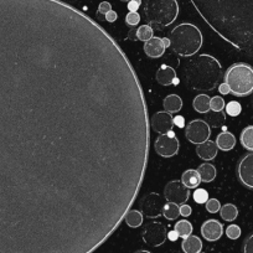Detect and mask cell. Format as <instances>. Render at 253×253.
Here are the masks:
<instances>
[{
	"instance_id": "obj_1",
	"label": "cell",
	"mask_w": 253,
	"mask_h": 253,
	"mask_svg": "<svg viewBox=\"0 0 253 253\" xmlns=\"http://www.w3.org/2000/svg\"><path fill=\"white\" fill-rule=\"evenodd\" d=\"M142 84L116 39L61 0H0V253H92L149 163Z\"/></svg>"
},
{
	"instance_id": "obj_2",
	"label": "cell",
	"mask_w": 253,
	"mask_h": 253,
	"mask_svg": "<svg viewBox=\"0 0 253 253\" xmlns=\"http://www.w3.org/2000/svg\"><path fill=\"white\" fill-rule=\"evenodd\" d=\"M190 1L221 39L253 58V0Z\"/></svg>"
},
{
	"instance_id": "obj_3",
	"label": "cell",
	"mask_w": 253,
	"mask_h": 253,
	"mask_svg": "<svg viewBox=\"0 0 253 253\" xmlns=\"http://www.w3.org/2000/svg\"><path fill=\"white\" fill-rule=\"evenodd\" d=\"M221 77V63L208 53L191 58L185 66V81L194 91H212L217 87Z\"/></svg>"
},
{
	"instance_id": "obj_4",
	"label": "cell",
	"mask_w": 253,
	"mask_h": 253,
	"mask_svg": "<svg viewBox=\"0 0 253 253\" xmlns=\"http://www.w3.org/2000/svg\"><path fill=\"white\" fill-rule=\"evenodd\" d=\"M170 47L181 57L194 56L203 46V34L194 24L184 23L175 26L169 35Z\"/></svg>"
},
{
	"instance_id": "obj_5",
	"label": "cell",
	"mask_w": 253,
	"mask_h": 253,
	"mask_svg": "<svg viewBox=\"0 0 253 253\" xmlns=\"http://www.w3.org/2000/svg\"><path fill=\"white\" fill-rule=\"evenodd\" d=\"M223 79L233 96L246 97L253 93V67L248 63H233L227 69Z\"/></svg>"
},
{
	"instance_id": "obj_6",
	"label": "cell",
	"mask_w": 253,
	"mask_h": 253,
	"mask_svg": "<svg viewBox=\"0 0 253 253\" xmlns=\"http://www.w3.org/2000/svg\"><path fill=\"white\" fill-rule=\"evenodd\" d=\"M144 15L149 25L165 28L176 20L179 4L176 0H147L144 4Z\"/></svg>"
},
{
	"instance_id": "obj_7",
	"label": "cell",
	"mask_w": 253,
	"mask_h": 253,
	"mask_svg": "<svg viewBox=\"0 0 253 253\" xmlns=\"http://www.w3.org/2000/svg\"><path fill=\"white\" fill-rule=\"evenodd\" d=\"M211 135V128L203 119H194L189 123L185 130V137L193 144H201L209 140Z\"/></svg>"
},
{
	"instance_id": "obj_8",
	"label": "cell",
	"mask_w": 253,
	"mask_h": 253,
	"mask_svg": "<svg viewBox=\"0 0 253 253\" xmlns=\"http://www.w3.org/2000/svg\"><path fill=\"white\" fill-rule=\"evenodd\" d=\"M180 143L175 137V133L169 132L168 134H160L154 143V149L157 154L163 158H172L179 152Z\"/></svg>"
},
{
	"instance_id": "obj_9",
	"label": "cell",
	"mask_w": 253,
	"mask_h": 253,
	"mask_svg": "<svg viewBox=\"0 0 253 253\" xmlns=\"http://www.w3.org/2000/svg\"><path fill=\"white\" fill-rule=\"evenodd\" d=\"M143 241L152 247L164 245L168 238L167 227L162 222H150L144 227L142 233Z\"/></svg>"
},
{
	"instance_id": "obj_10",
	"label": "cell",
	"mask_w": 253,
	"mask_h": 253,
	"mask_svg": "<svg viewBox=\"0 0 253 253\" xmlns=\"http://www.w3.org/2000/svg\"><path fill=\"white\" fill-rule=\"evenodd\" d=\"M164 198L168 203L182 205L190 198V189H187L181 180H172L168 182L164 189Z\"/></svg>"
},
{
	"instance_id": "obj_11",
	"label": "cell",
	"mask_w": 253,
	"mask_h": 253,
	"mask_svg": "<svg viewBox=\"0 0 253 253\" xmlns=\"http://www.w3.org/2000/svg\"><path fill=\"white\" fill-rule=\"evenodd\" d=\"M164 201L163 198L157 193H150L143 196L140 201V209L143 216L148 218H157L163 215V208H164Z\"/></svg>"
},
{
	"instance_id": "obj_12",
	"label": "cell",
	"mask_w": 253,
	"mask_h": 253,
	"mask_svg": "<svg viewBox=\"0 0 253 253\" xmlns=\"http://www.w3.org/2000/svg\"><path fill=\"white\" fill-rule=\"evenodd\" d=\"M237 176L243 186L253 190V152L246 154L237 165Z\"/></svg>"
},
{
	"instance_id": "obj_13",
	"label": "cell",
	"mask_w": 253,
	"mask_h": 253,
	"mask_svg": "<svg viewBox=\"0 0 253 253\" xmlns=\"http://www.w3.org/2000/svg\"><path fill=\"white\" fill-rule=\"evenodd\" d=\"M150 128L159 134H168L174 128L172 116L169 112H157L150 117Z\"/></svg>"
},
{
	"instance_id": "obj_14",
	"label": "cell",
	"mask_w": 253,
	"mask_h": 253,
	"mask_svg": "<svg viewBox=\"0 0 253 253\" xmlns=\"http://www.w3.org/2000/svg\"><path fill=\"white\" fill-rule=\"evenodd\" d=\"M201 236L205 238L209 242H215V241H218L221 238V236L223 235V225L217 220H211L205 221L203 223L200 228Z\"/></svg>"
},
{
	"instance_id": "obj_15",
	"label": "cell",
	"mask_w": 253,
	"mask_h": 253,
	"mask_svg": "<svg viewBox=\"0 0 253 253\" xmlns=\"http://www.w3.org/2000/svg\"><path fill=\"white\" fill-rule=\"evenodd\" d=\"M165 50H167V47H165L164 42H163V39L160 38H154L153 36L152 39L145 41L144 43V52L150 58L162 57L165 53Z\"/></svg>"
},
{
	"instance_id": "obj_16",
	"label": "cell",
	"mask_w": 253,
	"mask_h": 253,
	"mask_svg": "<svg viewBox=\"0 0 253 253\" xmlns=\"http://www.w3.org/2000/svg\"><path fill=\"white\" fill-rule=\"evenodd\" d=\"M217 145L212 140H206V142L201 143L196 147V154L199 155V158L204 160H212L215 159L216 155H217Z\"/></svg>"
},
{
	"instance_id": "obj_17",
	"label": "cell",
	"mask_w": 253,
	"mask_h": 253,
	"mask_svg": "<svg viewBox=\"0 0 253 253\" xmlns=\"http://www.w3.org/2000/svg\"><path fill=\"white\" fill-rule=\"evenodd\" d=\"M176 79V72L172 69L171 66H167V65H163L157 72V81L159 82V84L162 86H170L172 84L174 80Z\"/></svg>"
},
{
	"instance_id": "obj_18",
	"label": "cell",
	"mask_w": 253,
	"mask_h": 253,
	"mask_svg": "<svg viewBox=\"0 0 253 253\" xmlns=\"http://www.w3.org/2000/svg\"><path fill=\"white\" fill-rule=\"evenodd\" d=\"M181 250L184 251V253H201V250H203L201 238L199 236L190 235L182 241Z\"/></svg>"
},
{
	"instance_id": "obj_19",
	"label": "cell",
	"mask_w": 253,
	"mask_h": 253,
	"mask_svg": "<svg viewBox=\"0 0 253 253\" xmlns=\"http://www.w3.org/2000/svg\"><path fill=\"white\" fill-rule=\"evenodd\" d=\"M215 143L218 149L223 150V152H228V150H232L235 148L236 137L230 132H222L217 135Z\"/></svg>"
},
{
	"instance_id": "obj_20",
	"label": "cell",
	"mask_w": 253,
	"mask_h": 253,
	"mask_svg": "<svg viewBox=\"0 0 253 253\" xmlns=\"http://www.w3.org/2000/svg\"><path fill=\"white\" fill-rule=\"evenodd\" d=\"M206 117V123L209 124V126H212V128H222L225 126V122H226V114L225 112L221 111V112H215V111H209L208 113H205Z\"/></svg>"
},
{
	"instance_id": "obj_21",
	"label": "cell",
	"mask_w": 253,
	"mask_h": 253,
	"mask_svg": "<svg viewBox=\"0 0 253 253\" xmlns=\"http://www.w3.org/2000/svg\"><path fill=\"white\" fill-rule=\"evenodd\" d=\"M181 182L187 187V189H198L199 185L201 184V179L196 170L189 169L182 174Z\"/></svg>"
},
{
	"instance_id": "obj_22",
	"label": "cell",
	"mask_w": 253,
	"mask_h": 253,
	"mask_svg": "<svg viewBox=\"0 0 253 253\" xmlns=\"http://www.w3.org/2000/svg\"><path fill=\"white\" fill-rule=\"evenodd\" d=\"M165 112L169 113H177L180 109L182 108V101L177 94H169L165 97L164 102H163Z\"/></svg>"
},
{
	"instance_id": "obj_23",
	"label": "cell",
	"mask_w": 253,
	"mask_h": 253,
	"mask_svg": "<svg viewBox=\"0 0 253 253\" xmlns=\"http://www.w3.org/2000/svg\"><path fill=\"white\" fill-rule=\"evenodd\" d=\"M196 171L199 172V176H200L203 182H211L216 177V168L212 164H209V163L201 164Z\"/></svg>"
},
{
	"instance_id": "obj_24",
	"label": "cell",
	"mask_w": 253,
	"mask_h": 253,
	"mask_svg": "<svg viewBox=\"0 0 253 253\" xmlns=\"http://www.w3.org/2000/svg\"><path fill=\"white\" fill-rule=\"evenodd\" d=\"M210 101L211 98L208 94H199V96H196L193 101L194 109H195L196 112H199V113H208L211 109Z\"/></svg>"
},
{
	"instance_id": "obj_25",
	"label": "cell",
	"mask_w": 253,
	"mask_h": 253,
	"mask_svg": "<svg viewBox=\"0 0 253 253\" xmlns=\"http://www.w3.org/2000/svg\"><path fill=\"white\" fill-rule=\"evenodd\" d=\"M124 221L129 227L137 228L139 226H142L143 223V213L138 210H132L130 209L128 212H126V217H124Z\"/></svg>"
},
{
	"instance_id": "obj_26",
	"label": "cell",
	"mask_w": 253,
	"mask_h": 253,
	"mask_svg": "<svg viewBox=\"0 0 253 253\" xmlns=\"http://www.w3.org/2000/svg\"><path fill=\"white\" fill-rule=\"evenodd\" d=\"M240 140L241 144L246 150L253 152V126H248L243 128V130L241 132Z\"/></svg>"
},
{
	"instance_id": "obj_27",
	"label": "cell",
	"mask_w": 253,
	"mask_h": 253,
	"mask_svg": "<svg viewBox=\"0 0 253 253\" xmlns=\"http://www.w3.org/2000/svg\"><path fill=\"white\" fill-rule=\"evenodd\" d=\"M220 215L222 217V220L227 221V222L235 221L238 216L237 206H235L233 204H226V205L221 206Z\"/></svg>"
},
{
	"instance_id": "obj_28",
	"label": "cell",
	"mask_w": 253,
	"mask_h": 253,
	"mask_svg": "<svg viewBox=\"0 0 253 253\" xmlns=\"http://www.w3.org/2000/svg\"><path fill=\"white\" fill-rule=\"evenodd\" d=\"M163 216L169 221L176 220L180 216V206L172 203L165 204L164 208H163Z\"/></svg>"
},
{
	"instance_id": "obj_29",
	"label": "cell",
	"mask_w": 253,
	"mask_h": 253,
	"mask_svg": "<svg viewBox=\"0 0 253 253\" xmlns=\"http://www.w3.org/2000/svg\"><path fill=\"white\" fill-rule=\"evenodd\" d=\"M175 231H176V233L179 235V237L181 238H186L189 237L191 233H193V225H191V222H189L187 220H181L179 221V222L175 225Z\"/></svg>"
},
{
	"instance_id": "obj_30",
	"label": "cell",
	"mask_w": 253,
	"mask_h": 253,
	"mask_svg": "<svg viewBox=\"0 0 253 253\" xmlns=\"http://www.w3.org/2000/svg\"><path fill=\"white\" fill-rule=\"evenodd\" d=\"M154 36V30L150 25H142L137 29V38L139 41H148Z\"/></svg>"
},
{
	"instance_id": "obj_31",
	"label": "cell",
	"mask_w": 253,
	"mask_h": 253,
	"mask_svg": "<svg viewBox=\"0 0 253 253\" xmlns=\"http://www.w3.org/2000/svg\"><path fill=\"white\" fill-rule=\"evenodd\" d=\"M225 109H226V113L231 117L240 116L241 112H242V107H241V104L238 103L237 101L228 102V103L225 106Z\"/></svg>"
},
{
	"instance_id": "obj_32",
	"label": "cell",
	"mask_w": 253,
	"mask_h": 253,
	"mask_svg": "<svg viewBox=\"0 0 253 253\" xmlns=\"http://www.w3.org/2000/svg\"><path fill=\"white\" fill-rule=\"evenodd\" d=\"M225 101H223L222 97H212L210 101V107H211V111H215V112H221L223 111L225 108Z\"/></svg>"
},
{
	"instance_id": "obj_33",
	"label": "cell",
	"mask_w": 253,
	"mask_h": 253,
	"mask_svg": "<svg viewBox=\"0 0 253 253\" xmlns=\"http://www.w3.org/2000/svg\"><path fill=\"white\" fill-rule=\"evenodd\" d=\"M126 25L130 26V28H134V26H137L138 24L140 23V15L137 11H134V13H133V11H129L126 16Z\"/></svg>"
},
{
	"instance_id": "obj_34",
	"label": "cell",
	"mask_w": 253,
	"mask_h": 253,
	"mask_svg": "<svg viewBox=\"0 0 253 253\" xmlns=\"http://www.w3.org/2000/svg\"><path fill=\"white\" fill-rule=\"evenodd\" d=\"M193 196L195 203L198 204H206V201L209 200V193L204 189H196Z\"/></svg>"
},
{
	"instance_id": "obj_35",
	"label": "cell",
	"mask_w": 253,
	"mask_h": 253,
	"mask_svg": "<svg viewBox=\"0 0 253 253\" xmlns=\"http://www.w3.org/2000/svg\"><path fill=\"white\" fill-rule=\"evenodd\" d=\"M220 209H221V204L217 199H209V200L206 201V210H208L210 213L218 212Z\"/></svg>"
},
{
	"instance_id": "obj_36",
	"label": "cell",
	"mask_w": 253,
	"mask_h": 253,
	"mask_svg": "<svg viewBox=\"0 0 253 253\" xmlns=\"http://www.w3.org/2000/svg\"><path fill=\"white\" fill-rule=\"evenodd\" d=\"M226 235H227V237L231 238V240H237V238L241 236L240 226L230 225L227 228H226Z\"/></svg>"
},
{
	"instance_id": "obj_37",
	"label": "cell",
	"mask_w": 253,
	"mask_h": 253,
	"mask_svg": "<svg viewBox=\"0 0 253 253\" xmlns=\"http://www.w3.org/2000/svg\"><path fill=\"white\" fill-rule=\"evenodd\" d=\"M112 10V5L108 3V1H102L98 6V11H97V16L99 19H104V15H106L108 11Z\"/></svg>"
},
{
	"instance_id": "obj_38",
	"label": "cell",
	"mask_w": 253,
	"mask_h": 253,
	"mask_svg": "<svg viewBox=\"0 0 253 253\" xmlns=\"http://www.w3.org/2000/svg\"><path fill=\"white\" fill-rule=\"evenodd\" d=\"M243 253H253V233H251L243 243Z\"/></svg>"
},
{
	"instance_id": "obj_39",
	"label": "cell",
	"mask_w": 253,
	"mask_h": 253,
	"mask_svg": "<svg viewBox=\"0 0 253 253\" xmlns=\"http://www.w3.org/2000/svg\"><path fill=\"white\" fill-rule=\"evenodd\" d=\"M140 5H142V0H129L128 1V10L134 13L140 8Z\"/></svg>"
},
{
	"instance_id": "obj_40",
	"label": "cell",
	"mask_w": 253,
	"mask_h": 253,
	"mask_svg": "<svg viewBox=\"0 0 253 253\" xmlns=\"http://www.w3.org/2000/svg\"><path fill=\"white\" fill-rule=\"evenodd\" d=\"M191 212H193L191 206L186 205V204H182V205L180 206V215L184 216V217H189V216L191 215Z\"/></svg>"
},
{
	"instance_id": "obj_41",
	"label": "cell",
	"mask_w": 253,
	"mask_h": 253,
	"mask_svg": "<svg viewBox=\"0 0 253 253\" xmlns=\"http://www.w3.org/2000/svg\"><path fill=\"white\" fill-rule=\"evenodd\" d=\"M172 123H174V126H179V128H184L185 118L182 116H175V117H172Z\"/></svg>"
},
{
	"instance_id": "obj_42",
	"label": "cell",
	"mask_w": 253,
	"mask_h": 253,
	"mask_svg": "<svg viewBox=\"0 0 253 253\" xmlns=\"http://www.w3.org/2000/svg\"><path fill=\"white\" fill-rule=\"evenodd\" d=\"M117 18H118V15H117V13L114 10L108 11V13L104 15V20H107L108 23H114V21L117 20Z\"/></svg>"
},
{
	"instance_id": "obj_43",
	"label": "cell",
	"mask_w": 253,
	"mask_h": 253,
	"mask_svg": "<svg viewBox=\"0 0 253 253\" xmlns=\"http://www.w3.org/2000/svg\"><path fill=\"white\" fill-rule=\"evenodd\" d=\"M218 92H220L221 94H228L230 93V88H228L227 84L223 82V84H221L220 86H218Z\"/></svg>"
},
{
	"instance_id": "obj_44",
	"label": "cell",
	"mask_w": 253,
	"mask_h": 253,
	"mask_svg": "<svg viewBox=\"0 0 253 253\" xmlns=\"http://www.w3.org/2000/svg\"><path fill=\"white\" fill-rule=\"evenodd\" d=\"M128 39L129 40H133V41H137L138 38H137V29L135 28H132V30L128 33Z\"/></svg>"
},
{
	"instance_id": "obj_45",
	"label": "cell",
	"mask_w": 253,
	"mask_h": 253,
	"mask_svg": "<svg viewBox=\"0 0 253 253\" xmlns=\"http://www.w3.org/2000/svg\"><path fill=\"white\" fill-rule=\"evenodd\" d=\"M168 238H169L170 241H171V242H175V241L177 240V238H179V235H177L176 233V231H170V232H168Z\"/></svg>"
},
{
	"instance_id": "obj_46",
	"label": "cell",
	"mask_w": 253,
	"mask_h": 253,
	"mask_svg": "<svg viewBox=\"0 0 253 253\" xmlns=\"http://www.w3.org/2000/svg\"><path fill=\"white\" fill-rule=\"evenodd\" d=\"M163 42H164L165 47H170V41H169V38H167V39H163Z\"/></svg>"
},
{
	"instance_id": "obj_47",
	"label": "cell",
	"mask_w": 253,
	"mask_h": 253,
	"mask_svg": "<svg viewBox=\"0 0 253 253\" xmlns=\"http://www.w3.org/2000/svg\"><path fill=\"white\" fill-rule=\"evenodd\" d=\"M134 253H152V252H149V251H145V250H139Z\"/></svg>"
},
{
	"instance_id": "obj_48",
	"label": "cell",
	"mask_w": 253,
	"mask_h": 253,
	"mask_svg": "<svg viewBox=\"0 0 253 253\" xmlns=\"http://www.w3.org/2000/svg\"><path fill=\"white\" fill-rule=\"evenodd\" d=\"M121 1H129V0H121Z\"/></svg>"
}]
</instances>
